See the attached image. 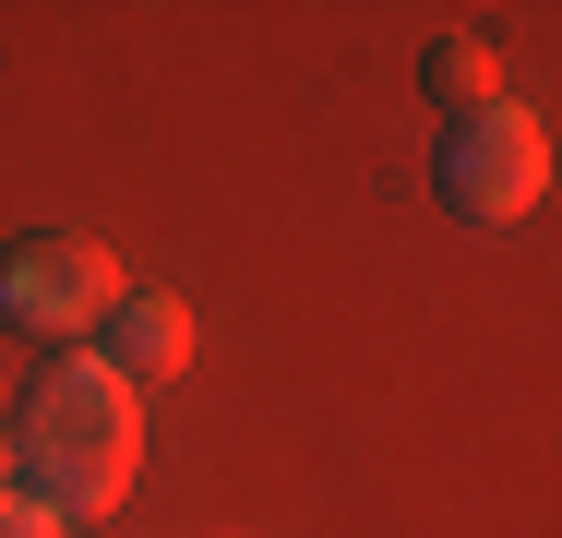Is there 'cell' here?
<instances>
[{"instance_id": "6da1fadb", "label": "cell", "mask_w": 562, "mask_h": 538, "mask_svg": "<svg viewBox=\"0 0 562 538\" xmlns=\"http://www.w3.org/2000/svg\"><path fill=\"white\" fill-rule=\"evenodd\" d=\"M12 479L72 527V515H109L120 491H132V467H144V407H132V383H120L109 359H48L36 383H24V407H12Z\"/></svg>"}, {"instance_id": "7a4b0ae2", "label": "cell", "mask_w": 562, "mask_h": 538, "mask_svg": "<svg viewBox=\"0 0 562 538\" xmlns=\"http://www.w3.org/2000/svg\"><path fill=\"white\" fill-rule=\"evenodd\" d=\"M431 192H443L454 227H515V215H539L551 192V132H539V108H479V120H443V156H431Z\"/></svg>"}, {"instance_id": "3957f363", "label": "cell", "mask_w": 562, "mask_h": 538, "mask_svg": "<svg viewBox=\"0 0 562 538\" xmlns=\"http://www.w3.org/2000/svg\"><path fill=\"white\" fill-rule=\"evenodd\" d=\"M109 300H120V251L85 227H36L0 251V323L36 347H72L85 323H109Z\"/></svg>"}, {"instance_id": "277c9868", "label": "cell", "mask_w": 562, "mask_h": 538, "mask_svg": "<svg viewBox=\"0 0 562 538\" xmlns=\"http://www.w3.org/2000/svg\"><path fill=\"white\" fill-rule=\"evenodd\" d=\"M180 359H192V312L156 300V288H120L109 300V371L120 383H168Z\"/></svg>"}, {"instance_id": "5b68a950", "label": "cell", "mask_w": 562, "mask_h": 538, "mask_svg": "<svg viewBox=\"0 0 562 538\" xmlns=\"http://www.w3.org/2000/svg\"><path fill=\"white\" fill-rule=\"evenodd\" d=\"M419 97L443 108V120H479V108H503V48H491V36H443V48L419 60Z\"/></svg>"}, {"instance_id": "8992f818", "label": "cell", "mask_w": 562, "mask_h": 538, "mask_svg": "<svg viewBox=\"0 0 562 538\" xmlns=\"http://www.w3.org/2000/svg\"><path fill=\"white\" fill-rule=\"evenodd\" d=\"M0 538H60V515H48L36 491H0Z\"/></svg>"}, {"instance_id": "52a82bcc", "label": "cell", "mask_w": 562, "mask_h": 538, "mask_svg": "<svg viewBox=\"0 0 562 538\" xmlns=\"http://www.w3.org/2000/svg\"><path fill=\"white\" fill-rule=\"evenodd\" d=\"M0 479H12V442H0Z\"/></svg>"}]
</instances>
